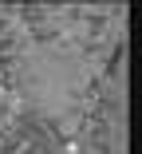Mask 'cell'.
<instances>
[{"label": "cell", "instance_id": "cell-1", "mask_svg": "<svg viewBox=\"0 0 142 154\" xmlns=\"http://www.w3.org/2000/svg\"><path fill=\"white\" fill-rule=\"evenodd\" d=\"M0 87H16V59H0Z\"/></svg>", "mask_w": 142, "mask_h": 154}]
</instances>
